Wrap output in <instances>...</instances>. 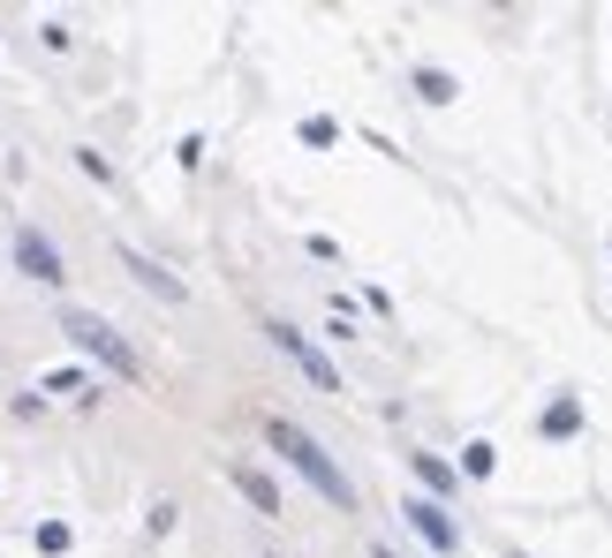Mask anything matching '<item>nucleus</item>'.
<instances>
[{"instance_id": "nucleus-5", "label": "nucleus", "mask_w": 612, "mask_h": 558, "mask_svg": "<svg viewBox=\"0 0 612 558\" xmlns=\"http://www.w3.org/2000/svg\"><path fill=\"white\" fill-rule=\"evenodd\" d=\"M273 340H280V347H288V355L303 363V378H310V385H325V393H340V378H333V363H325V355L310 347V340H303V332H296V325H273Z\"/></svg>"}, {"instance_id": "nucleus-2", "label": "nucleus", "mask_w": 612, "mask_h": 558, "mask_svg": "<svg viewBox=\"0 0 612 558\" xmlns=\"http://www.w3.org/2000/svg\"><path fill=\"white\" fill-rule=\"evenodd\" d=\"M61 332H68V340H76V347H84L91 363H107L114 378H129V385L145 378V363H137V347H129V340H122V332H114V325H107L99 309H61Z\"/></svg>"}, {"instance_id": "nucleus-10", "label": "nucleus", "mask_w": 612, "mask_h": 558, "mask_svg": "<svg viewBox=\"0 0 612 558\" xmlns=\"http://www.w3.org/2000/svg\"><path fill=\"white\" fill-rule=\"evenodd\" d=\"M416 475H424L432 491H454V483H461V475L447 468V460H439V453H416Z\"/></svg>"}, {"instance_id": "nucleus-1", "label": "nucleus", "mask_w": 612, "mask_h": 558, "mask_svg": "<svg viewBox=\"0 0 612 558\" xmlns=\"http://www.w3.org/2000/svg\"><path fill=\"white\" fill-rule=\"evenodd\" d=\"M273 445L288 453V468L303 475V483H310V491H317V498H325V506H340V513L355 506V491H348V475H340V468L325 460V445L310 437L303 422H273Z\"/></svg>"}, {"instance_id": "nucleus-9", "label": "nucleus", "mask_w": 612, "mask_h": 558, "mask_svg": "<svg viewBox=\"0 0 612 558\" xmlns=\"http://www.w3.org/2000/svg\"><path fill=\"white\" fill-rule=\"evenodd\" d=\"M416 91H424L432 106H447V99H454V76H447V68H416Z\"/></svg>"}, {"instance_id": "nucleus-13", "label": "nucleus", "mask_w": 612, "mask_h": 558, "mask_svg": "<svg viewBox=\"0 0 612 558\" xmlns=\"http://www.w3.org/2000/svg\"><path fill=\"white\" fill-rule=\"evenodd\" d=\"M371 558H401V551H386V544H378V551H371Z\"/></svg>"}, {"instance_id": "nucleus-12", "label": "nucleus", "mask_w": 612, "mask_h": 558, "mask_svg": "<svg viewBox=\"0 0 612 558\" xmlns=\"http://www.w3.org/2000/svg\"><path fill=\"white\" fill-rule=\"evenodd\" d=\"M333 137H340V129H333L325 114H310V122H303V143H333Z\"/></svg>"}, {"instance_id": "nucleus-3", "label": "nucleus", "mask_w": 612, "mask_h": 558, "mask_svg": "<svg viewBox=\"0 0 612 558\" xmlns=\"http://www.w3.org/2000/svg\"><path fill=\"white\" fill-rule=\"evenodd\" d=\"M401 513H409V529H416V536H424V544H432L439 558H454V551H461V529L447 521V506H439V498H409Z\"/></svg>"}, {"instance_id": "nucleus-8", "label": "nucleus", "mask_w": 612, "mask_h": 558, "mask_svg": "<svg viewBox=\"0 0 612 558\" xmlns=\"http://www.w3.org/2000/svg\"><path fill=\"white\" fill-rule=\"evenodd\" d=\"M567 430H583V401H552L545 408V437H567Z\"/></svg>"}, {"instance_id": "nucleus-11", "label": "nucleus", "mask_w": 612, "mask_h": 558, "mask_svg": "<svg viewBox=\"0 0 612 558\" xmlns=\"http://www.w3.org/2000/svg\"><path fill=\"white\" fill-rule=\"evenodd\" d=\"M46 393H91V385H84V370H53V378H46Z\"/></svg>"}, {"instance_id": "nucleus-7", "label": "nucleus", "mask_w": 612, "mask_h": 558, "mask_svg": "<svg viewBox=\"0 0 612 558\" xmlns=\"http://www.w3.org/2000/svg\"><path fill=\"white\" fill-rule=\"evenodd\" d=\"M122 265H129V272L145 279V287H152L159 302H182V279H174V272H159V265L145 257V250H122Z\"/></svg>"}, {"instance_id": "nucleus-6", "label": "nucleus", "mask_w": 612, "mask_h": 558, "mask_svg": "<svg viewBox=\"0 0 612 558\" xmlns=\"http://www.w3.org/2000/svg\"><path fill=\"white\" fill-rule=\"evenodd\" d=\"M227 483H235L258 513H288V506H280V491H273V475H258V468H227Z\"/></svg>"}, {"instance_id": "nucleus-4", "label": "nucleus", "mask_w": 612, "mask_h": 558, "mask_svg": "<svg viewBox=\"0 0 612 558\" xmlns=\"http://www.w3.org/2000/svg\"><path fill=\"white\" fill-rule=\"evenodd\" d=\"M15 265H23L30 279H46V287H53V279H61V250H53L38 227H23V234H15Z\"/></svg>"}]
</instances>
